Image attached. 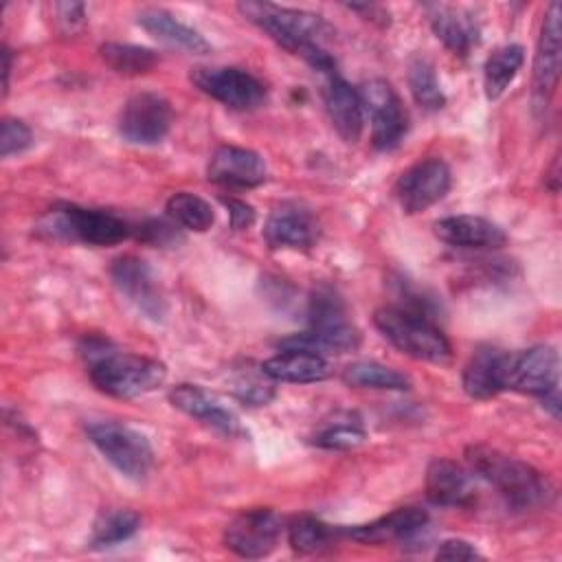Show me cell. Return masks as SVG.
Masks as SVG:
<instances>
[{
	"label": "cell",
	"mask_w": 562,
	"mask_h": 562,
	"mask_svg": "<svg viewBox=\"0 0 562 562\" xmlns=\"http://www.w3.org/2000/svg\"><path fill=\"white\" fill-rule=\"evenodd\" d=\"M239 11L285 50L301 55L312 68L321 70L323 75L336 70L334 57L323 46L327 24L321 15L270 2H239Z\"/></svg>",
	"instance_id": "1"
},
{
	"label": "cell",
	"mask_w": 562,
	"mask_h": 562,
	"mask_svg": "<svg viewBox=\"0 0 562 562\" xmlns=\"http://www.w3.org/2000/svg\"><path fill=\"white\" fill-rule=\"evenodd\" d=\"M94 386L112 397H138L158 389L167 369L162 362L114 349L103 338H83L79 347Z\"/></svg>",
	"instance_id": "2"
},
{
	"label": "cell",
	"mask_w": 562,
	"mask_h": 562,
	"mask_svg": "<svg viewBox=\"0 0 562 562\" xmlns=\"http://www.w3.org/2000/svg\"><path fill=\"white\" fill-rule=\"evenodd\" d=\"M465 459L481 479L494 485L516 509H529L551 498V483L533 465L496 448L476 443L465 450Z\"/></svg>",
	"instance_id": "3"
},
{
	"label": "cell",
	"mask_w": 562,
	"mask_h": 562,
	"mask_svg": "<svg viewBox=\"0 0 562 562\" xmlns=\"http://www.w3.org/2000/svg\"><path fill=\"white\" fill-rule=\"evenodd\" d=\"M307 321H310L307 331L283 338L279 342V347L281 349H305V351H314V353L323 356V351H327V353L351 351L360 342V334H358L356 325L347 318L345 303L329 288H321L312 294L310 305H307Z\"/></svg>",
	"instance_id": "4"
},
{
	"label": "cell",
	"mask_w": 562,
	"mask_h": 562,
	"mask_svg": "<svg viewBox=\"0 0 562 562\" xmlns=\"http://www.w3.org/2000/svg\"><path fill=\"white\" fill-rule=\"evenodd\" d=\"M373 323L393 347L411 358L426 362H446L450 358L448 338L428 316L397 305H384L375 310Z\"/></svg>",
	"instance_id": "5"
},
{
	"label": "cell",
	"mask_w": 562,
	"mask_h": 562,
	"mask_svg": "<svg viewBox=\"0 0 562 562\" xmlns=\"http://www.w3.org/2000/svg\"><path fill=\"white\" fill-rule=\"evenodd\" d=\"M40 228L50 237L72 239L90 246H114L130 237L132 228L125 220L101 209H83L77 204H59L50 209Z\"/></svg>",
	"instance_id": "6"
},
{
	"label": "cell",
	"mask_w": 562,
	"mask_h": 562,
	"mask_svg": "<svg viewBox=\"0 0 562 562\" xmlns=\"http://www.w3.org/2000/svg\"><path fill=\"white\" fill-rule=\"evenodd\" d=\"M86 432L97 450L127 479H145L154 463V450L149 439L121 422H90Z\"/></svg>",
	"instance_id": "7"
},
{
	"label": "cell",
	"mask_w": 562,
	"mask_h": 562,
	"mask_svg": "<svg viewBox=\"0 0 562 562\" xmlns=\"http://www.w3.org/2000/svg\"><path fill=\"white\" fill-rule=\"evenodd\" d=\"M360 101L371 121V143L375 149H395L408 130V114L400 94L386 79H369L362 83Z\"/></svg>",
	"instance_id": "8"
},
{
	"label": "cell",
	"mask_w": 562,
	"mask_h": 562,
	"mask_svg": "<svg viewBox=\"0 0 562 562\" xmlns=\"http://www.w3.org/2000/svg\"><path fill=\"white\" fill-rule=\"evenodd\" d=\"M189 77L204 94L233 110H252L266 101L263 83L235 66H198Z\"/></svg>",
	"instance_id": "9"
},
{
	"label": "cell",
	"mask_w": 562,
	"mask_h": 562,
	"mask_svg": "<svg viewBox=\"0 0 562 562\" xmlns=\"http://www.w3.org/2000/svg\"><path fill=\"white\" fill-rule=\"evenodd\" d=\"M171 105L156 92L130 97L119 114V134L134 145H156L171 127Z\"/></svg>",
	"instance_id": "10"
},
{
	"label": "cell",
	"mask_w": 562,
	"mask_h": 562,
	"mask_svg": "<svg viewBox=\"0 0 562 562\" xmlns=\"http://www.w3.org/2000/svg\"><path fill=\"white\" fill-rule=\"evenodd\" d=\"M452 184V173L446 160L424 158L411 165L395 182V195L404 213L415 215L439 202Z\"/></svg>",
	"instance_id": "11"
},
{
	"label": "cell",
	"mask_w": 562,
	"mask_h": 562,
	"mask_svg": "<svg viewBox=\"0 0 562 562\" xmlns=\"http://www.w3.org/2000/svg\"><path fill=\"white\" fill-rule=\"evenodd\" d=\"M110 277L116 290L149 321L160 323L167 314V301L151 274L147 261L134 255H123L112 261Z\"/></svg>",
	"instance_id": "12"
},
{
	"label": "cell",
	"mask_w": 562,
	"mask_h": 562,
	"mask_svg": "<svg viewBox=\"0 0 562 562\" xmlns=\"http://www.w3.org/2000/svg\"><path fill=\"white\" fill-rule=\"evenodd\" d=\"M281 533V518L274 509L255 507L237 514L226 531L224 542L241 558H263L272 553Z\"/></svg>",
	"instance_id": "13"
},
{
	"label": "cell",
	"mask_w": 562,
	"mask_h": 562,
	"mask_svg": "<svg viewBox=\"0 0 562 562\" xmlns=\"http://www.w3.org/2000/svg\"><path fill=\"white\" fill-rule=\"evenodd\" d=\"M558 351L549 345H536L525 351L509 353L507 389L544 397L558 391Z\"/></svg>",
	"instance_id": "14"
},
{
	"label": "cell",
	"mask_w": 562,
	"mask_h": 562,
	"mask_svg": "<svg viewBox=\"0 0 562 562\" xmlns=\"http://www.w3.org/2000/svg\"><path fill=\"white\" fill-rule=\"evenodd\" d=\"M560 18H562L560 4L551 2L544 11L538 46L533 55V99H536V105L540 108L542 105L547 108L560 77V61H562Z\"/></svg>",
	"instance_id": "15"
},
{
	"label": "cell",
	"mask_w": 562,
	"mask_h": 562,
	"mask_svg": "<svg viewBox=\"0 0 562 562\" xmlns=\"http://www.w3.org/2000/svg\"><path fill=\"white\" fill-rule=\"evenodd\" d=\"M209 180L228 189H250L259 187L266 176L268 167L266 160L246 147L237 145H222L213 151L209 160Z\"/></svg>",
	"instance_id": "16"
},
{
	"label": "cell",
	"mask_w": 562,
	"mask_h": 562,
	"mask_svg": "<svg viewBox=\"0 0 562 562\" xmlns=\"http://www.w3.org/2000/svg\"><path fill=\"white\" fill-rule=\"evenodd\" d=\"M325 110L334 130L340 134L342 140L356 143L364 127V108L360 101V92L353 90L336 70L325 75L323 88Z\"/></svg>",
	"instance_id": "17"
},
{
	"label": "cell",
	"mask_w": 562,
	"mask_h": 562,
	"mask_svg": "<svg viewBox=\"0 0 562 562\" xmlns=\"http://www.w3.org/2000/svg\"><path fill=\"white\" fill-rule=\"evenodd\" d=\"M509 353L496 347H479L463 367L461 384L470 397L487 400L507 389Z\"/></svg>",
	"instance_id": "18"
},
{
	"label": "cell",
	"mask_w": 562,
	"mask_h": 562,
	"mask_svg": "<svg viewBox=\"0 0 562 562\" xmlns=\"http://www.w3.org/2000/svg\"><path fill=\"white\" fill-rule=\"evenodd\" d=\"M169 402L187 413L189 417L200 419L209 428L222 432V435H237L239 432V419L231 408H226L213 393L204 391L198 384H178L169 391Z\"/></svg>",
	"instance_id": "19"
},
{
	"label": "cell",
	"mask_w": 562,
	"mask_h": 562,
	"mask_svg": "<svg viewBox=\"0 0 562 562\" xmlns=\"http://www.w3.org/2000/svg\"><path fill=\"white\" fill-rule=\"evenodd\" d=\"M426 496L432 505L463 507L474 501L470 474L450 459H432L426 470Z\"/></svg>",
	"instance_id": "20"
},
{
	"label": "cell",
	"mask_w": 562,
	"mask_h": 562,
	"mask_svg": "<svg viewBox=\"0 0 562 562\" xmlns=\"http://www.w3.org/2000/svg\"><path fill=\"white\" fill-rule=\"evenodd\" d=\"M435 235L457 248H498L507 241L505 231L481 215H450L435 222Z\"/></svg>",
	"instance_id": "21"
},
{
	"label": "cell",
	"mask_w": 562,
	"mask_h": 562,
	"mask_svg": "<svg viewBox=\"0 0 562 562\" xmlns=\"http://www.w3.org/2000/svg\"><path fill=\"white\" fill-rule=\"evenodd\" d=\"M263 237L270 248H310L318 239V224L305 209L279 206L270 213Z\"/></svg>",
	"instance_id": "22"
},
{
	"label": "cell",
	"mask_w": 562,
	"mask_h": 562,
	"mask_svg": "<svg viewBox=\"0 0 562 562\" xmlns=\"http://www.w3.org/2000/svg\"><path fill=\"white\" fill-rule=\"evenodd\" d=\"M428 525V514L419 507H397L378 520L367 525H356L351 529H342L347 536L360 542H389V540H411L419 536Z\"/></svg>",
	"instance_id": "23"
},
{
	"label": "cell",
	"mask_w": 562,
	"mask_h": 562,
	"mask_svg": "<svg viewBox=\"0 0 562 562\" xmlns=\"http://www.w3.org/2000/svg\"><path fill=\"white\" fill-rule=\"evenodd\" d=\"M428 18L435 35L454 55L465 57L479 44V24L470 11L459 7L432 4Z\"/></svg>",
	"instance_id": "24"
},
{
	"label": "cell",
	"mask_w": 562,
	"mask_h": 562,
	"mask_svg": "<svg viewBox=\"0 0 562 562\" xmlns=\"http://www.w3.org/2000/svg\"><path fill=\"white\" fill-rule=\"evenodd\" d=\"M261 369L274 382H294V384L321 382L331 373L329 362L321 353L305 351V349H283L281 353L261 362Z\"/></svg>",
	"instance_id": "25"
},
{
	"label": "cell",
	"mask_w": 562,
	"mask_h": 562,
	"mask_svg": "<svg viewBox=\"0 0 562 562\" xmlns=\"http://www.w3.org/2000/svg\"><path fill=\"white\" fill-rule=\"evenodd\" d=\"M136 22L149 35H154L156 40H160L169 46H176V48H182V50H189V53H200V55L211 50V46H209V42L204 40L202 33L187 26L184 22H180L176 15H171L165 9H156V7L143 9L138 13Z\"/></svg>",
	"instance_id": "26"
},
{
	"label": "cell",
	"mask_w": 562,
	"mask_h": 562,
	"mask_svg": "<svg viewBox=\"0 0 562 562\" xmlns=\"http://www.w3.org/2000/svg\"><path fill=\"white\" fill-rule=\"evenodd\" d=\"M525 61V50L518 44H507L496 48L483 66V90L490 101L498 99L507 86L518 75L520 66Z\"/></svg>",
	"instance_id": "27"
},
{
	"label": "cell",
	"mask_w": 562,
	"mask_h": 562,
	"mask_svg": "<svg viewBox=\"0 0 562 562\" xmlns=\"http://www.w3.org/2000/svg\"><path fill=\"white\" fill-rule=\"evenodd\" d=\"M342 380L349 386H360V389H384V391L411 389L408 375H404L402 371L386 367L382 362H373V360L351 362L349 367H345Z\"/></svg>",
	"instance_id": "28"
},
{
	"label": "cell",
	"mask_w": 562,
	"mask_h": 562,
	"mask_svg": "<svg viewBox=\"0 0 562 562\" xmlns=\"http://www.w3.org/2000/svg\"><path fill=\"white\" fill-rule=\"evenodd\" d=\"M408 88L419 108L435 112L446 105V94L439 86L432 61L426 55H413L408 61Z\"/></svg>",
	"instance_id": "29"
},
{
	"label": "cell",
	"mask_w": 562,
	"mask_h": 562,
	"mask_svg": "<svg viewBox=\"0 0 562 562\" xmlns=\"http://www.w3.org/2000/svg\"><path fill=\"white\" fill-rule=\"evenodd\" d=\"M140 529V516L127 507H114L99 514L90 542L94 547H112L132 538Z\"/></svg>",
	"instance_id": "30"
},
{
	"label": "cell",
	"mask_w": 562,
	"mask_h": 562,
	"mask_svg": "<svg viewBox=\"0 0 562 562\" xmlns=\"http://www.w3.org/2000/svg\"><path fill=\"white\" fill-rule=\"evenodd\" d=\"M101 59L119 75H143L158 64V55L151 48L121 42H105L99 48Z\"/></svg>",
	"instance_id": "31"
},
{
	"label": "cell",
	"mask_w": 562,
	"mask_h": 562,
	"mask_svg": "<svg viewBox=\"0 0 562 562\" xmlns=\"http://www.w3.org/2000/svg\"><path fill=\"white\" fill-rule=\"evenodd\" d=\"M167 213L182 228L198 231V233L209 231L215 222V213H213L211 204L204 198H200L195 193H189V191L173 193L167 200Z\"/></svg>",
	"instance_id": "32"
},
{
	"label": "cell",
	"mask_w": 562,
	"mask_h": 562,
	"mask_svg": "<svg viewBox=\"0 0 562 562\" xmlns=\"http://www.w3.org/2000/svg\"><path fill=\"white\" fill-rule=\"evenodd\" d=\"M342 529H336L314 516H296L288 527V542L296 553H316L327 547Z\"/></svg>",
	"instance_id": "33"
},
{
	"label": "cell",
	"mask_w": 562,
	"mask_h": 562,
	"mask_svg": "<svg viewBox=\"0 0 562 562\" xmlns=\"http://www.w3.org/2000/svg\"><path fill=\"white\" fill-rule=\"evenodd\" d=\"M364 428L360 424V419L347 415L342 419H336L334 424L325 426L321 432L314 435V443L327 450H349L356 448L364 441Z\"/></svg>",
	"instance_id": "34"
},
{
	"label": "cell",
	"mask_w": 562,
	"mask_h": 562,
	"mask_svg": "<svg viewBox=\"0 0 562 562\" xmlns=\"http://www.w3.org/2000/svg\"><path fill=\"white\" fill-rule=\"evenodd\" d=\"M272 378H268L259 364V371L255 373L252 369H244L239 371V375L233 380V391L235 395L252 406H261L268 404L274 395V386H272Z\"/></svg>",
	"instance_id": "35"
},
{
	"label": "cell",
	"mask_w": 562,
	"mask_h": 562,
	"mask_svg": "<svg viewBox=\"0 0 562 562\" xmlns=\"http://www.w3.org/2000/svg\"><path fill=\"white\" fill-rule=\"evenodd\" d=\"M33 143V134L29 125H24L18 119H4L2 121V134H0V156L9 158L13 154H20L29 149Z\"/></svg>",
	"instance_id": "36"
},
{
	"label": "cell",
	"mask_w": 562,
	"mask_h": 562,
	"mask_svg": "<svg viewBox=\"0 0 562 562\" xmlns=\"http://www.w3.org/2000/svg\"><path fill=\"white\" fill-rule=\"evenodd\" d=\"M435 558L437 560H479L483 555L479 553V549L472 542L461 540V538H450L437 547Z\"/></svg>",
	"instance_id": "37"
},
{
	"label": "cell",
	"mask_w": 562,
	"mask_h": 562,
	"mask_svg": "<svg viewBox=\"0 0 562 562\" xmlns=\"http://www.w3.org/2000/svg\"><path fill=\"white\" fill-rule=\"evenodd\" d=\"M138 237H143L145 241L154 244V246H167L171 241H178L176 228L162 220H149L138 228Z\"/></svg>",
	"instance_id": "38"
},
{
	"label": "cell",
	"mask_w": 562,
	"mask_h": 562,
	"mask_svg": "<svg viewBox=\"0 0 562 562\" xmlns=\"http://www.w3.org/2000/svg\"><path fill=\"white\" fill-rule=\"evenodd\" d=\"M55 9L57 20L66 33H75L86 22V7L81 2H59Z\"/></svg>",
	"instance_id": "39"
},
{
	"label": "cell",
	"mask_w": 562,
	"mask_h": 562,
	"mask_svg": "<svg viewBox=\"0 0 562 562\" xmlns=\"http://www.w3.org/2000/svg\"><path fill=\"white\" fill-rule=\"evenodd\" d=\"M224 206L228 209V217H231V226L235 231H244L248 226H252L255 222V211L250 204H246L244 200L237 198H222Z\"/></svg>",
	"instance_id": "40"
},
{
	"label": "cell",
	"mask_w": 562,
	"mask_h": 562,
	"mask_svg": "<svg viewBox=\"0 0 562 562\" xmlns=\"http://www.w3.org/2000/svg\"><path fill=\"white\" fill-rule=\"evenodd\" d=\"M2 61H4L2 72H4V90H7V86H9V70H11V53H9V48H2Z\"/></svg>",
	"instance_id": "41"
}]
</instances>
